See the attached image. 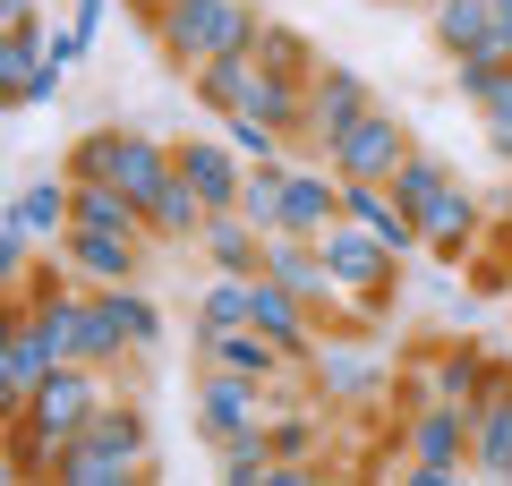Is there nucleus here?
I'll list each match as a JSON object with an SVG mask.
<instances>
[{
    "instance_id": "16",
    "label": "nucleus",
    "mask_w": 512,
    "mask_h": 486,
    "mask_svg": "<svg viewBox=\"0 0 512 486\" xmlns=\"http://www.w3.org/2000/svg\"><path fill=\"white\" fill-rule=\"evenodd\" d=\"M470 478H512V367L478 393V427H470Z\"/></svg>"
},
{
    "instance_id": "26",
    "label": "nucleus",
    "mask_w": 512,
    "mask_h": 486,
    "mask_svg": "<svg viewBox=\"0 0 512 486\" xmlns=\"http://www.w3.org/2000/svg\"><path fill=\"white\" fill-rule=\"evenodd\" d=\"M436 359H444V384H453V401H478L495 376H504V359H487L478 342H436Z\"/></svg>"
},
{
    "instance_id": "2",
    "label": "nucleus",
    "mask_w": 512,
    "mask_h": 486,
    "mask_svg": "<svg viewBox=\"0 0 512 486\" xmlns=\"http://www.w3.org/2000/svg\"><path fill=\"white\" fill-rule=\"evenodd\" d=\"M256 35H265V9H256V0H180V9L154 26V52L180 77H197L205 60H222V52H256Z\"/></svg>"
},
{
    "instance_id": "3",
    "label": "nucleus",
    "mask_w": 512,
    "mask_h": 486,
    "mask_svg": "<svg viewBox=\"0 0 512 486\" xmlns=\"http://www.w3.org/2000/svg\"><path fill=\"white\" fill-rule=\"evenodd\" d=\"M470 427H478V401L402 410L393 418V435H402V478L410 486H461V469H470Z\"/></svg>"
},
{
    "instance_id": "1",
    "label": "nucleus",
    "mask_w": 512,
    "mask_h": 486,
    "mask_svg": "<svg viewBox=\"0 0 512 486\" xmlns=\"http://www.w3.org/2000/svg\"><path fill=\"white\" fill-rule=\"evenodd\" d=\"M154 469V418L146 401H103V410L86 418V435L77 444H60V486H137Z\"/></svg>"
},
{
    "instance_id": "36",
    "label": "nucleus",
    "mask_w": 512,
    "mask_h": 486,
    "mask_svg": "<svg viewBox=\"0 0 512 486\" xmlns=\"http://www.w3.org/2000/svg\"><path fill=\"white\" fill-rule=\"evenodd\" d=\"M487 145H495V162H512V111H487Z\"/></svg>"
},
{
    "instance_id": "12",
    "label": "nucleus",
    "mask_w": 512,
    "mask_h": 486,
    "mask_svg": "<svg viewBox=\"0 0 512 486\" xmlns=\"http://www.w3.org/2000/svg\"><path fill=\"white\" fill-rule=\"evenodd\" d=\"M367 103H376V94H367V77H359V69H342V60H325V69H316V86H308V128H299V137L325 154V145L342 137V128L359 120Z\"/></svg>"
},
{
    "instance_id": "23",
    "label": "nucleus",
    "mask_w": 512,
    "mask_h": 486,
    "mask_svg": "<svg viewBox=\"0 0 512 486\" xmlns=\"http://www.w3.org/2000/svg\"><path fill=\"white\" fill-rule=\"evenodd\" d=\"M103 307H111V324L128 333V350H137V359H146V350H163V307H154L137 282H111Z\"/></svg>"
},
{
    "instance_id": "6",
    "label": "nucleus",
    "mask_w": 512,
    "mask_h": 486,
    "mask_svg": "<svg viewBox=\"0 0 512 486\" xmlns=\"http://www.w3.org/2000/svg\"><path fill=\"white\" fill-rule=\"evenodd\" d=\"M410 145H419V137H410L402 111H393V103H367L359 120L325 145V162L342 171V180H393V171L410 162Z\"/></svg>"
},
{
    "instance_id": "9",
    "label": "nucleus",
    "mask_w": 512,
    "mask_h": 486,
    "mask_svg": "<svg viewBox=\"0 0 512 486\" xmlns=\"http://www.w3.org/2000/svg\"><path fill=\"white\" fill-rule=\"evenodd\" d=\"M265 273H274L291 299H308L316 324H350V299H342V282H333V265H325V248H316V239L265 231Z\"/></svg>"
},
{
    "instance_id": "33",
    "label": "nucleus",
    "mask_w": 512,
    "mask_h": 486,
    "mask_svg": "<svg viewBox=\"0 0 512 486\" xmlns=\"http://www.w3.org/2000/svg\"><path fill=\"white\" fill-rule=\"evenodd\" d=\"M60 86H69V69H60V60H43V69H35V77H26V86H18V94H9V103H18V111H26V103H52V94H60Z\"/></svg>"
},
{
    "instance_id": "13",
    "label": "nucleus",
    "mask_w": 512,
    "mask_h": 486,
    "mask_svg": "<svg viewBox=\"0 0 512 486\" xmlns=\"http://www.w3.org/2000/svg\"><path fill=\"white\" fill-rule=\"evenodd\" d=\"M342 214H350V222H367V231H376L393 256H419V248H427L419 214H410V205L393 197L384 180H342Z\"/></svg>"
},
{
    "instance_id": "37",
    "label": "nucleus",
    "mask_w": 512,
    "mask_h": 486,
    "mask_svg": "<svg viewBox=\"0 0 512 486\" xmlns=\"http://www.w3.org/2000/svg\"><path fill=\"white\" fill-rule=\"evenodd\" d=\"M495 35H504V52H512V0H495Z\"/></svg>"
},
{
    "instance_id": "5",
    "label": "nucleus",
    "mask_w": 512,
    "mask_h": 486,
    "mask_svg": "<svg viewBox=\"0 0 512 486\" xmlns=\"http://www.w3.org/2000/svg\"><path fill=\"white\" fill-rule=\"evenodd\" d=\"M111 401V367H94V359H60L52 376L26 393V410H9V418H26V427L43 435V444H77L86 435V418Z\"/></svg>"
},
{
    "instance_id": "19",
    "label": "nucleus",
    "mask_w": 512,
    "mask_h": 486,
    "mask_svg": "<svg viewBox=\"0 0 512 486\" xmlns=\"http://www.w3.org/2000/svg\"><path fill=\"white\" fill-rule=\"evenodd\" d=\"M188 86H197V103L214 111V120H231V111H256V86H265V60H256V52H222V60H205V69L188 77Z\"/></svg>"
},
{
    "instance_id": "32",
    "label": "nucleus",
    "mask_w": 512,
    "mask_h": 486,
    "mask_svg": "<svg viewBox=\"0 0 512 486\" xmlns=\"http://www.w3.org/2000/svg\"><path fill=\"white\" fill-rule=\"evenodd\" d=\"M222 137H231L248 162H282V145H291L274 120H256V111H231V120H222Z\"/></svg>"
},
{
    "instance_id": "8",
    "label": "nucleus",
    "mask_w": 512,
    "mask_h": 486,
    "mask_svg": "<svg viewBox=\"0 0 512 486\" xmlns=\"http://www.w3.org/2000/svg\"><path fill=\"white\" fill-rule=\"evenodd\" d=\"M265 418H274V393L256 376H222V367H197V435L205 444H239V435H265Z\"/></svg>"
},
{
    "instance_id": "7",
    "label": "nucleus",
    "mask_w": 512,
    "mask_h": 486,
    "mask_svg": "<svg viewBox=\"0 0 512 486\" xmlns=\"http://www.w3.org/2000/svg\"><path fill=\"white\" fill-rule=\"evenodd\" d=\"M308 376H316L325 410H376V401H393V359H376L367 342H316Z\"/></svg>"
},
{
    "instance_id": "27",
    "label": "nucleus",
    "mask_w": 512,
    "mask_h": 486,
    "mask_svg": "<svg viewBox=\"0 0 512 486\" xmlns=\"http://www.w3.org/2000/svg\"><path fill=\"white\" fill-rule=\"evenodd\" d=\"M52 60V18H35V26H9V43H0V86L18 94L26 77Z\"/></svg>"
},
{
    "instance_id": "14",
    "label": "nucleus",
    "mask_w": 512,
    "mask_h": 486,
    "mask_svg": "<svg viewBox=\"0 0 512 486\" xmlns=\"http://www.w3.org/2000/svg\"><path fill=\"white\" fill-rule=\"evenodd\" d=\"M197 256L214 273H265V222L239 214V205H214L205 231H197Z\"/></svg>"
},
{
    "instance_id": "24",
    "label": "nucleus",
    "mask_w": 512,
    "mask_h": 486,
    "mask_svg": "<svg viewBox=\"0 0 512 486\" xmlns=\"http://www.w3.org/2000/svg\"><path fill=\"white\" fill-rule=\"evenodd\" d=\"M453 180H461V171H453L444 154H427V145H410V162H402V171H393L384 188H393V197H402L410 214H427V205H436V197H444Z\"/></svg>"
},
{
    "instance_id": "29",
    "label": "nucleus",
    "mask_w": 512,
    "mask_h": 486,
    "mask_svg": "<svg viewBox=\"0 0 512 486\" xmlns=\"http://www.w3.org/2000/svg\"><path fill=\"white\" fill-rule=\"evenodd\" d=\"M274 469H282L274 435H239V444H222V478H231V486H274Z\"/></svg>"
},
{
    "instance_id": "20",
    "label": "nucleus",
    "mask_w": 512,
    "mask_h": 486,
    "mask_svg": "<svg viewBox=\"0 0 512 486\" xmlns=\"http://www.w3.org/2000/svg\"><path fill=\"white\" fill-rule=\"evenodd\" d=\"M427 26H436V52L461 60V52H504V35H495V0H427ZM512 60V52H504Z\"/></svg>"
},
{
    "instance_id": "38",
    "label": "nucleus",
    "mask_w": 512,
    "mask_h": 486,
    "mask_svg": "<svg viewBox=\"0 0 512 486\" xmlns=\"http://www.w3.org/2000/svg\"><path fill=\"white\" fill-rule=\"evenodd\" d=\"M495 222H504V239H512V205H504V214H495Z\"/></svg>"
},
{
    "instance_id": "34",
    "label": "nucleus",
    "mask_w": 512,
    "mask_h": 486,
    "mask_svg": "<svg viewBox=\"0 0 512 486\" xmlns=\"http://www.w3.org/2000/svg\"><path fill=\"white\" fill-rule=\"evenodd\" d=\"M103 18H111V0H69V26L86 35V52H94V35H103Z\"/></svg>"
},
{
    "instance_id": "4",
    "label": "nucleus",
    "mask_w": 512,
    "mask_h": 486,
    "mask_svg": "<svg viewBox=\"0 0 512 486\" xmlns=\"http://www.w3.org/2000/svg\"><path fill=\"white\" fill-rule=\"evenodd\" d=\"M316 248H325V265H333V282H342V299H350V324H359V333H376V316L384 307H393V265H402V256L384 248L376 231H367V222H333L325 239H316Z\"/></svg>"
},
{
    "instance_id": "17",
    "label": "nucleus",
    "mask_w": 512,
    "mask_h": 486,
    "mask_svg": "<svg viewBox=\"0 0 512 486\" xmlns=\"http://www.w3.org/2000/svg\"><path fill=\"white\" fill-rule=\"evenodd\" d=\"M333 222H342V171H291V188H282V222L274 231H299V239H325Z\"/></svg>"
},
{
    "instance_id": "21",
    "label": "nucleus",
    "mask_w": 512,
    "mask_h": 486,
    "mask_svg": "<svg viewBox=\"0 0 512 486\" xmlns=\"http://www.w3.org/2000/svg\"><path fill=\"white\" fill-rule=\"evenodd\" d=\"M52 367H60V359L43 350V333L18 316V307H9V342H0V401H9V410H26V393H35Z\"/></svg>"
},
{
    "instance_id": "31",
    "label": "nucleus",
    "mask_w": 512,
    "mask_h": 486,
    "mask_svg": "<svg viewBox=\"0 0 512 486\" xmlns=\"http://www.w3.org/2000/svg\"><path fill=\"white\" fill-rule=\"evenodd\" d=\"M120 137H128V128H86V137L69 145V162H60V171H69V180H111V162H120Z\"/></svg>"
},
{
    "instance_id": "10",
    "label": "nucleus",
    "mask_w": 512,
    "mask_h": 486,
    "mask_svg": "<svg viewBox=\"0 0 512 486\" xmlns=\"http://www.w3.org/2000/svg\"><path fill=\"white\" fill-rule=\"evenodd\" d=\"M197 367H222V376H256L265 393H274L282 376H291V350L265 333V324H197Z\"/></svg>"
},
{
    "instance_id": "11",
    "label": "nucleus",
    "mask_w": 512,
    "mask_h": 486,
    "mask_svg": "<svg viewBox=\"0 0 512 486\" xmlns=\"http://www.w3.org/2000/svg\"><path fill=\"white\" fill-rule=\"evenodd\" d=\"M146 248H154V239H128V231H86V222H69V231H60V265H69L86 290L137 282V273H146Z\"/></svg>"
},
{
    "instance_id": "28",
    "label": "nucleus",
    "mask_w": 512,
    "mask_h": 486,
    "mask_svg": "<svg viewBox=\"0 0 512 486\" xmlns=\"http://www.w3.org/2000/svg\"><path fill=\"white\" fill-rule=\"evenodd\" d=\"M197 324H256V273H222V282H205Z\"/></svg>"
},
{
    "instance_id": "35",
    "label": "nucleus",
    "mask_w": 512,
    "mask_h": 486,
    "mask_svg": "<svg viewBox=\"0 0 512 486\" xmlns=\"http://www.w3.org/2000/svg\"><path fill=\"white\" fill-rule=\"evenodd\" d=\"M120 9H128V18H137V26H146V35H154V26H163L171 9H180V0H120Z\"/></svg>"
},
{
    "instance_id": "22",
    "label": "nucleus",
    "mask_w": 512,
    "mask_h": 486,
    "mask_svg": "<svg viewBox=\"0 0 512 486\" xmlns=\"http://www.w3.org/2000/svg\"><path fill=\"white\" fill-rule=\"evenodd\" d=\"M205 214H214V205H205V197H197V188H188V180H171L163 197L146 205V231L163 239V248H197V231H205Z\"/></svg>"
},
{
    "instance_id": "25",
    "label": "nucleus",
    "mask_w": 512,
    "mask_h": 486,
    "mask_svg": "<svg viewBox=\"0 0 512 486\" xmlns=\"http://www.w3.org/2000/svg\"><path fill=\"white\" fill-rule=\"evenodd\" d=\"M256 60H265L274 77H299V86H316V69H325V52H316L299 26H274V18H265V35H256Z\"/></svg>"
},
{
    "instance_id": "15",
    "label": "nucleus",
    "mask_w": 512,
    "mask_h": 486,
    "mask_svg": "<svg viewBox=\"0 0 512 486\" xmlns=\"http://www.w3.org/2000/svg\"><path fill=\"white\" fill-rule=\"evenodd\" d=\"M180 180L197 188L205 205H239V188H248V154H239L231 137H188L180 145Z\"/></svg>"
},
{
    "instance_id": "18",
    "label": "nucleus",
    "mask_w": 512,
    "mask_h": 486,
    "mask_svg": "<svg viewBox=\"0 0 512 486\" xmlns=\"http://www.w3.org/2000/svg\"><path fill=\"white\" fill-rule=\"evenodd\" d=\"M9 222H26V231H35L43 248H60V231L77 222V180H69V171L18 180V197H9Z\"/></svg>"
},
{
    "instance_id": "30",
    "label": "nucleus",
    "mask_w": 512,
    "mask_h": 486,
    "mask_svg": "<svg viewBox=\"0 0 512 486\" xmlns=\"http://www.w3.org/2000/svg\"><path fill=\"white\" fill-rule=\"evenodd\" d=\"M282 188H291V162H248V188H239V214H256L265 231L282 222Z\"/></svg>"
}]
</instances>
